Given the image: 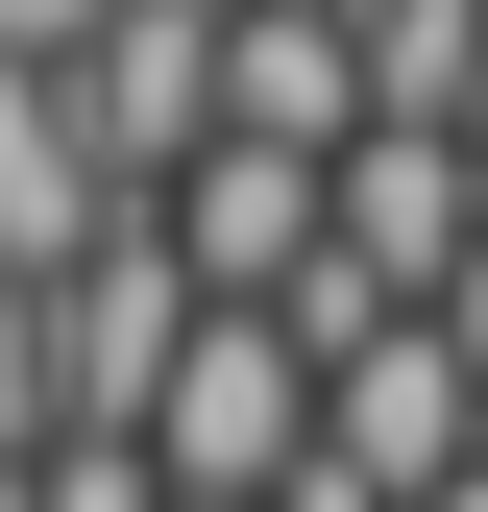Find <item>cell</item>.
I'll return each mask as SVG.
<instances>
[{
  "label": "cell",
  "instance_id": "cell-1",
  "mask_svg": "<svg viewBox=\"0 0 488 512\" xmlns=\"http://www.w3.org/2000/svg\"><path fill=\"white\" fill-rule=\"evenodd\" d=\"M98 25H122V0H0V49H25V74H74Z\"/></svg>",
  "mask_w": 488,
  "mask_h": 512
}]
</instances>
